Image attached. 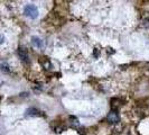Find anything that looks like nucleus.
Segmentation results:
<instances>
[{
  "mask_svg": "<svg viewBox=\"0 0 149 135\" xmlns=\"http://www.w3.org/2000/svg\"><path fill=\"white\" fill-rule=\"evenodd\" d=\"M3 42H5V36H3L2 34H0V45L2 44Z\"/></svg>",
  "mask_w": 149,
  "mask_h": 135,
  "instance_id": "12",
  "label": "nucleus"
},
{
  "mask_svg": "<svg viewBox=\"0 0 149 135\" xmlns=\"http://www.w3.org/2000/svg\"><path fill=\"white\" fill-rule=\"evenodd\" d=\"M31 44H33L34 47H36V49H43L44 47V42L39 37H37V36L31 37Z\"/></svg>",
  "mask_w": 149,
  "mask_h": 135,
  "instance_id": "7",
  "label": "nucleus"
},
{
  "mask_svg": "<svg viewBox=\"0 0 149 135\" xmlns=\"http://www.w3.org/2000/svg\"><path fill=\"white\" fill-rule=\"evenodd\" d=\"M17 54H18L19 59L22 61V63H25V64H29L30 63L29 54H28L27 50H26L25 47H18V50H17Z\"/></svg>",
  "mask_w": 149,
  "mask_h": 135,
  "instance_id": "2",
  "label": "nucleus"
},
{
  "mask_svg": "<svg viewBox=\"0 0 149 135\" xmlns=\"http://www.w3.org/2000/svg\"><path fill=\"white\" fill-rule=\"evenodd\" d=\"M107 122L110 123V124H118L120 122L119 114L116 112V110H111V112L108 114V116H107Z\"/></svg>",
  "mask_w": 149,
  "mask_h": 135,
  "instance_id": "3",
  "label": "nucleus"
},
{
  "mask_svg": "<svg viewBox=\"0 0 149 135\" xmlns=\"http://www.w3.org/2000/svg\"><path fill=\"white\" fill-rule=\"evenodd\" d=\"M93 55L97 59V58L100 56V50H99V49H94V51H93Z\"/></svg>",
  "mask_w": 149,
  "mask_h": 135,
  "instance_id": "11",
  "label": "nucleus"
},
{
  "mask_svg": "<svg viewBox=\"0 0 149 135\" xmlns=\"http://www.w3.org/2000/svg\"><path fill=\"white\" fill-rule=\"evenodd\" d=\"M26 116H29V117H38V116H42V112L38 110L37 108H28L26 110Z\"/></svg>",
  "mask_w": 149,
  "mask_h": 135,
  "instance_id": "6",
  "label": "nucleus"
},
{
  "mask_svg": "<svg viewBox=\"0 0 149 135\" xmlns=\"http://www.w3.org/2000/svg\"><path fill=\"white\" fill-rule=\"evenodd\" d=\"M39 63H40V65L44 68V70H51L52 69V62L51 60L48 59V58H46V56H43V58H39Z\"/></svg>",
  "mask_w": 149,
  "mask_h": 135,
  "instance_id": "4",
  "label": "nucleus"
},
{
  "mask_svg": "<svg viewBox=\"0 0 149 135\" xmlns=\"http://www.w3.org/2000/svg\"><path fill=\"white\" fill-rule=\"evenodd\" d=\"M123 101H122V99H120V98H112L111 99V107H112V110H118L121 106L123 105L122 104Z\"/></svg>",
  "mask_w": 149,
  "mask_h": 135,
  "instance_id": "5",
  "label": "nucleus"
},
{
  "mask_svg": "<svg viewBox=\"0 0 149 135\" xmlns=\"http://www.w3.org/2000/svg\"><path fill=\"white\" fill-rule=\"evenodd\" d=\"M64 131H66V126H65V125H60V126H55V127H54V132L57 133V134L64 132Z\"/></svg>",
  "mask_w": 149,
  "mask_h": 135,
  "instance_id": "10",
  "label": "nucleus"
},
{
  "mask_svg": "<svg viewBox=\"0 0 149 135\" xmlns=\"http://www.w3.org/2000/svg\"><path fill=\"white\" fill-rule=\"evenodd\" d=\"M0 99H1V98H0Z\"/></svg>",
  "mask_w": 149,
  "mask_h": 135,
  "instance_id": "13",
  "label": "nucleus"
},
{
  "mask_svg": "<svg viewBox=\"0 0 149 135\" xmlns=\"http://www.w3.org/2000/svg\"><path fill=\"white\" fill-rule=\"evenodd\" d=\"M68 124H70L71 127H75V128H77L79 125H80L79 120H77L76 117H74V116H70V117H68Z\"/></svg>",
  "mask_w": 149,
  "mask_h": 135,
  "instance_id": "8",
  "label": "nucleus"
},
{
  "mask_svg": "<svg viewBox=\"0 0 149 135\" xmlns=\"http://www.w3.org/2000/svg\"><path fill=\"white\" fill-rule=\"evenodd\" d=\"M24 15L30 19H35L38 16V9L35 5H26L24 8Z\"/></svg>",
  "mask_w": 149,
  "mask_h": 135,
  "instance_id": "1",
  "label": "nucleus"
},
{
  "mask_svg": "<svg viewBox=\"0 0 149 135\" xmlns=\"http://www.w3.org/2000/svg\"><path fill=\"white\" fill-rule=\"evenodd\" d=\"M0 71H2L3 73H9L10 72V68H9L7 63L2 62V63H0Z\"/></svg>",
  "mask_w": 149,
  "mask_h": 135,
  "instance_id": "9",
  "label": "nucleus"
}]
</instances>
